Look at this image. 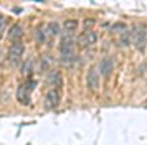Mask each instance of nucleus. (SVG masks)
<instances>
[{"mask_svg": "<svg viewBox=\"0 0 147 145\" xmlns=\"http://www.w3.org/2000/svg\"><path fill=\"white\" fill-rule=\"evenodd\" d=\"M60 56L63 65H69L74 58V40L70 35H65L60 41Z\"/></svg>", "mask_w": 147, "mask_h": 145, "instance_id": "f257e3e1", "label": "nucleus"}, {"mask_svg": "<svg viewBox=\"0 0 147 145\" xmlns=\"http://www.w3.org/2000/svg\"><path fill=\"white\" fill-rule=\"evenodd\" d=\"M35 87H36L35 80L28 79L24 84H21L17 88V92H16L17 101L22 105H29L30 104V93L35 90Z\"/></svg>", "mask_w": 147, "mask_h": 145, "instance_id": "f03ea898", "label": "nucleus"}, {"mask_svg": "<svg viewBox=\"0 0 147 145\" xmlns=\"http://www.w3.org/2000/svg\"><path fill=\"white\" fill-rule=\"evenodd\" d=\"M24 52H25V44L22 41H14L11 45L8 51V60L11 62L12 66H17L21 61V57H22Z\"/></svg>", "mask_w": 147, "mask_h": 145, "instance_id": "7ed1b4c3", "label": "nucleus"}, {"mask_svg": "<svg viewBox=\"0 0 147 145\" xmlns=\"http://www.w3.org/2000/svg\"><path fill=\"white\" fill-rule=\"evenodd\" d=\"M131 40H133L137 49L143 51L144 47L147 45V29L142 27V26L137 27L134 30V34L131 33Z\"/></svg>", "mask_w": 147, "mask_h": 145, "instance_id": "20e7f679", "label": "nucleus"}, {"mask_svg": "<svg viewBox=\"0 0 147 145\" xmlns=\"http://www.w3.org/2000/svg\"><path fill=\"white\" fill-rule=\"evenodd\" d=\"M98 41V34L95 31H83L77 39V43L82 48H87V47L94 45Z\"/></svg>", "mask_w": 147, "mask_h": 145, "instance_id": "39448f33", "label": "nucleus"}, {"mask_svg": "<svg viewBox=\"0 0 147 145\" xmlns=\"http://www.w3.org/2000/svg\"><path fill=\"white\" fill-rule=\"evenodd\" d=\"M86 83H87V87H89L91 91H98L99 90L100 79H99V73H98V70H96L95 66H91V67L87 70Z\"/></svg>", "mask_w": 147, "mask_h": 145, "instance_id": "423d86ee", "label": "nucleus"}, {"mask_svg": "<svg viewBox=\"0 0 147 145\" xmlns=\"http://www.w3.org/2000/svg\"><path fill=\"white\" fill-rule=\"evenodd\" d=\"M59 102H60V93H59V91L56 88L50 90L45 97L46 109H55V108H57Z\"/></svg>", "mask_w": 147, "mask_h": 145, "instance_id": "0eeeda50", "label": "nucleus"}, {"mask_svg": "<svg viewBox=\"0 0 147 145\" xmlns=\"http://www.w3.org/2000/svg\"><path fill=\"white\" fill-rule=\"evenodd\" d=\"M113 67H115V62H113V58L112 57H104L99 63L100 74H102L104 78H108L109 75L112 74Z\"/></svg>", "mask_w": 147, "mask_h": 145, "instance_id": "6e6552de", "label": "nucleus"}, {"mask_svg": "<svg viewBox=\"0 0 147 145\" xmlns=\"http://www.w3.org/2000/svg\"><path fill=\"white\" fill-rule=\"evenodd\" d=\"M22 27L20 25H13L11 29H9V33H8V38L11 40H14V41H18V39L22 36Z\"/></svg>", "mask_w": 147, "mask_h": 145, "instance_id": "1a4fd4ad", "label": "nucleus"}, {"mask_svg": "<svg viewBox=\"0 0 147 145\" xmlns=\"http://www.w3.org/2000/svg\"><path fill=\"white\" fill-rule=\"evenodd\" d=\"M48 82L52 83V84L56 87V90L60 88L61 86H63V78H61V74L59 73V71H52V73L50 74V77H48Z\"/></svg>", "mask_w": 147, "mask_h": 145, "instance_id": "9d476101", "label": "nucleus"}, {"mask_svg": "<svg viewBox=\"0 0 147 145\" xmlns=\"http://www.w3.org/2000/svg\"><path fill=\"white\" fill-rule=\"evenodd\" d=\"M33 70H34V62H33L31 58H28V60L22 63V69H21V71H22V74L25 75L26 78H29L31 74H33Z\"/></svg>", "mask_w": 147, "mask_h": 145, "instance_id": "9b49d317", "label": "nucleus"}, {"mask_svg": "<svg viewBox=\"0 0 147 145\" xmlns=\"http://www.w3.org/2000/svg\"><path fill=\"white\" fill-rule=\"evenodd\" d=\"M78 27V21L77 19H67L64 21V30L68 33H72Z\"/></svg>", "mask_w": 147, "mask_h": 145, "instance_id": "f8f14e48", "label": "nucleus"}, {"mask_svg": "<svg viewBox=\"0 0 147 145\" xmlns=\"http://www.w3.org/2000/svg\"><path fill=\"white\" fill-rule=\"evenodd\" d=\"M47 33L52 36L57 35V34L60 33V25H59L57 22H50L47 26Z\"/></svg>", "mask_w": 147, "mask_h": 145, "instance_id": "ddd939ff", "label": "nucleus"}, {"mask_svg": "<svg viewBox=\"0 0 147 145\" xmlns=\"http://www.w3.org/2000/svg\"><path fill=\"white\" fill-rule=\"evenodd\" d=\"M46 33H47V30H46L43 26H39L38 29H36V33H35V38L36 40H38V43H45L46 40Z\"/></svg>", "mask_w": 147, "mask_h": 145, "instance_id": "4468645a", "label": "nucleus"}, {"mask_svg": "<svg viewBox=\"0 0 147 145\" xmlns=\"http://www.w3.org/2000/svg\"><path fill=\"white\" fill-rule=\"evenodd\" d=\"M130 41H131V33L129 30H126L121 35V44L122 45H129Z\"/></svg>", "mask_w": 147, "mask_h": 145, "instance_id": "2eb2a0df", "label": "nucleus"}, {"mask_svg": "<svg viewBox=\"0 0 147 145\" xmlns=\"http://www.w3.org/2000/svg\"><path fill=\"white\" fill-rule=\"evenodd\" d=\"M95 23H96L95 18H86L85 21H83V30L91 31V29L95 26Z\"/></svg>", "mask_w": 147, "mask_h": 145, "instance_id": "dca6fc26", "label": "nucleus"}, {"mask_svg": "<svg viewBox=\"0 0 147 145\" xmlns=\"http://www.w3.org/2000/svg\"><path fill=\"white\" fill-rule=\"evenodd\" d=\"M128 30V27H126V25H124V23H116V25L112 27V31H116V33H125V31Z\"/></svg>", "mask_w": 147, "mask_h": 145, "instance_id": "f3484780", "label": "nucleus"}, {"mask_svg": "<svg viewBox=\"0 0 147 145\" xmlns=\"http://www.w3.org/2000/svg\"><path fill=\"white\" fill-rule=\"evenodd\" d=\"M4 25H5V18H4V16H0V33L4 29Z\"/></svg>", "mask_w": 147, "mask_h": 145, "instance_id": "a211bd4d", "label": "nucleus"}]
</instances>
